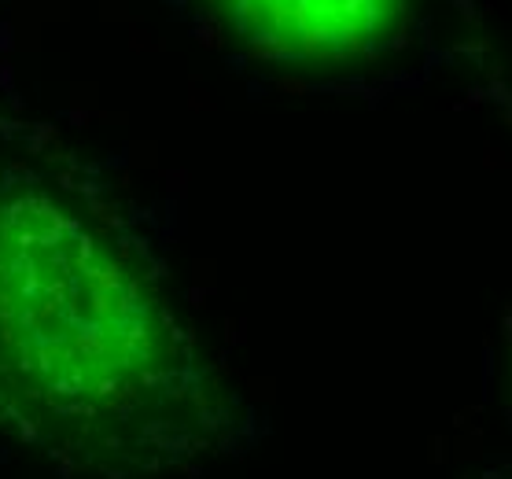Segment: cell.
Segmentation results:
<instances>
[{
	"label": "cell",
	"instance_id": "obj_2",
	"mask_svg": "<svg viewBox=\"0 0 512 479\" xmlns=\"http://www.w3.org/2000/svg\"><path fill=\"white\" fill-rule=\"evenodd\" d=\"M258 63L365 67L406 45L417 0H181Z\"/></svg>",
	"mask_w": 512,
	"mask_h": 479
},
{
	"label": "cell",
	"instance_id": "obj_1",
	"mask_svg": "<svg viewBox=\"0 0 512 479\" xmlns=\"http://www.w3.org/2000/svg\"><path fill=\"white\" fill-rule=\"evenodd\" d=\"M255 435L148 247L0 163V439L56 479H207Z\"/></svg>",
	"mask_w": 512,
	"mask_h": 479
}]
</instances>
